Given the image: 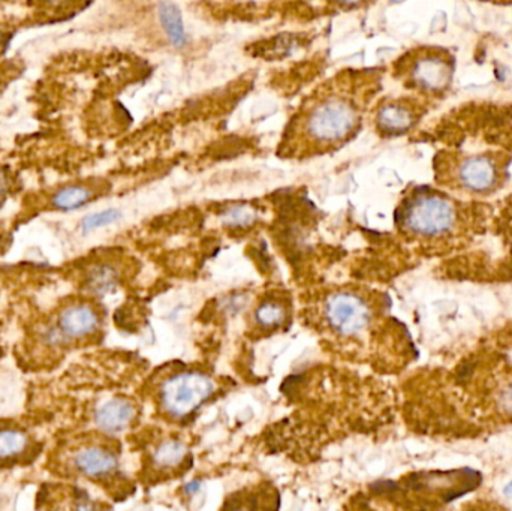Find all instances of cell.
<instances>
[{
	"mask_svg": "<svg viewBox=\"0 0 512 511\" xmlns=\"http://www.w3.org/2000/svg\"><path fill=\"white\" fill-rule=\"evenodd\" d=\"M6 191H8V179H6L5 174L0 171V197H2Z\"/></svg>",
	"mask_w": 512,
	"mask_h": 511,
	"instance_id": "cell-21",
	"label": "cell"
},
{
	"mask_svg": "<svg viewBox=\"0 0 512 511\" xmlns=\"http://www.w3.org/2000/svg\"><path fill=\"white\" fill-rule=\"evenodd\" d=\"M400 72L408 87L417 92L442 95L453 83L454 59L441 48H421L405 57Z\"/></svg>",
	"mask_w": 512,
	"mask_h": 511,
	"instance_id": "cell-5",
	"label": "cell"
},
{
	"mask_svg": "<svg viewBox=\"0 0 512 511\" xmlns=\"http://www.w3.org/2000/svg\"><path fill=\"white\" fill-rule=\"evenodd\" d=\"M74 464L81 474L92 479L110 476L117 470L116 456L101 447H87L81 450L75 456Z\"/></svg>",
	"mask_w": 512,
	"mask_h": 511,
	"instance_id": "cell-10",
	"label": "cell"
},
{
	"mask_svg": "<svg viewBox=\"0 0 512 511\" xmlns=\"http://www.w3.org/2000/svg\"><path fill=\"white\" fill-rule=\"evenodd\" d=\"M135 408L125 399H113L95 414L96 425L105 432H120L134 420Z\"/></svg>",
	"mask_w": 512,
	"mask_h": 511,
	"instance_id": "cell-11",
	"label": "cell"
},
{
	"mask_svg": "<svg viewBox=\"0 0 512 511\" xmlns=\"http://www.w3.org/2000/svg\"><path fill=\"white\" fill-rule=\"evenodd\" d=\"M159 20H161L162 27L170 38L171 44L177 48L183 47L186 42L185 26H183L182 14L177 6L170 2H162L159 6Z\"/></svg>",
	"mask_w": 512,
	"mask_h": 511,
	"instance_id": "cell-12",
	"label": "cell"
},
{
	"mask_svg": "<svg viewBox=\"0 0 512 511\" xmlns=\"http://www.w3.org/2000/svg\"><path fill=\"white\" fill-rule=\"evenodd\" d=\"M420 104L412 99H388L379 105L376 111V128L381 134L402 135L411 131L415 123L420 120Z\"/></svg>",
	"mask_w": 512,
	"mask_h": 511,
	"instance_id": "cell-8",
	"label": "cell"
},
{
	"mask_svg": "<svg viewBox=\"0 0 512 511\" xmlns=\"http://www.w3.org/2000/svg\"><path fill=\"white\" fill-rule=\"evenodd\" d=\"M215 386L200 372H182L168 378L161 389V402L174 417L191 416L212 396Z\"/></svg>",
	"mask_w": 512,
	"mask_h": 511,
	"instance_id": "cell-6",
	"label": "cell"
},
{
	"mask_svg": "<svg viewBox=\"0 0 512 511\" xmlns=\"http://www.w3.org/2000/svg\"><path fill=\"white\" fill-rule=\"evenodd\" d=\"M99 327V317L95 309L87 305H75L63 309L57 329L69 339H80L95 332Z\"/></svg>",
	"mask_w": 512,
	"mask_h": 511,
	"instance_id": "cell-9",
	"label": "cell"
},
{
	"mask_svg": "<svg viewBox=\"0 0 512 511\" xmlns=\"http://www.w3.org/2000/svg\"><path fill=\"white\" fill-rule=\"evenodd\" d=\"M325 317L334 332L342 336H357L369 327L372 309L357 294L339 293L328 299Z\"/></svg>",
	"mask_w": 512,
	"mask_h": 511,
	"instance_id": "cell-7",
	"label": "cell"
},
{
	"mask_svg": "<svg viewBox=\"0 0 512 511\" xmlns=\"http://www.w3.org/2000/svg\"><path fill=\"white\" fill-rule=\"evenodd\" d=\"M186 450L185 447L180 443H176V441H171V443H165L164 446H161V449L156 452L155 461L156 464L161 465V467H176L180 462L185 459Z\"/></svg>",
	"mask_w": 512,
	"mask_h": 511,
	"instance_id": "cell-17",
	"label": "cell"
},
{
	"mask_svg": "<svg viewBox=\"0 0 512 511\" xmlns=\"http://www.w3.org/2000/svg\"><path fill=\"white\" fill-rule=\"evenodd\" d=\"M505 494H507L508 497L512 498V482L510 483V485H508V488L505 489Z\"/></svg>",
	"mask_w": 512,
	"mask_h": 511,
	"instance_id": "cell-22",
	"label": "cell"
},
{
	"mask_svg": "<svg viewBox=\"0 0 512 511\" xmlns=\"http://www.w3.org/2000/svg\"><path fill=\"white\" fill-rule=\"evenodd\" d=\"M448 410L462 428H505L512 425V329L469 354L444 378Z\"/></svg>",
	"mask_w": 512,
	"mask_h": 511,
	"instance_id": "cell-1",
	"label": "cell"
},
{
	"mask_svg": "<svg viewBox=\"0 0 512 511\" xmlns=\"http://www.w3.org/2000/svg\"><path fill=\"white\" fill-rule=\"evenodd\" d=\"M116 284L117 272L107 264H99V266L93 267L87 275V288L98 296L110 293L116 287Z\"/></svg>",
	"mask_w": 512,
	"mask_h": 511,
	"instance_id": "cell-15",
	"label": "cell"
},
{
	"mask_svg": "<svg viewBox=\"0 0 512 511\" xmlns=\"http://www.w3.org/2000/svg\"><path fill=\"white\" fill-rule=\"evenodd\" d=\"M477 207L430 188L412 192L397 210L403 233L430 248H457L483 224Z\"/></svg>",
	"mask_w": 512,
	"mask_h": 511,
	"instance_id": "cell-2",
	"label": "cell"
},
{
	"mask_svg": "<svg viewBox=\"0 0 512 511\" xmlns=\"http://www.w3.org/2000/svg\"><path fill=\"white\" fill-rule=\"evenodd\" d=\"M507 167L502 152L450 153L441 158L438 180L459 194L487 197L504 186Z\"/></svg>",
	"mask_w": 512,
	"mask_h": 511,
	"instance_id": "cell-4",
	"label": "cell"
},
{
	"mask_svg": "<svg viewBox=\"0 0 512 511\" xmlns=\"http://www.w3.org/2000/svg\"><path fill=\"white\" fill-rule=\"evenodd\" d=\"M224 219L230 225H246L254 221V212L248 207H234L230 212L225 213Z\"/></svg>",
	"mask_w": 512,
	"mask_h": 511,
	"instance_id": "cell-19",
	"label": "cell"
},
{
	"mask_svg": "<svg viewBox=\"0 0 512 511\" xmlns=\"http://www.w3.org/2000/svg\"><path fill=\"white\" fill-rule=\"evenodd\" d=\"M286 312L280 303L265 302L256 309L255 320L256 323L265 329H273V327L280 326L285 321Z\"/></svg>",
	"mask_w": 512,
	"mask_h": 511,
	"instance_id": "cell-16",
	"label": "cell"
},
{
	"mask_svg": "<svg viewBox=\"0 0 512 511\" xmlns=\"http://www.w3.org/2000/svg\"><path fill=\"white\" fill-rule=\"evenodd\" d=\"M90 198H92V191L86 186L72 185L57 191L53 197V204L56 209L69 212V210L80 209L84 204L89 203Z\"/></svg>",
	"mask_w": 512,
	"mask_h": 511,
	"instance_id": "cell-14",
	"label": "cell"
},
{
	"mask_svg": "<svg viewBox=\"0 0 512 511\" xmlns=\"http://www.w3.org/2000/svg\"><path fill=\"white\" fill-rule=\"evenodd\" d=\"M361 122L358 101L345 90L330 89L313 98L294 122V140L306 147L330 149L340 146L357 132Z\"/></svg>",
	"mask_w": 512,
	"mask_h": 511,
	"instance_id": "cell-3",
	"label": "cell"
},
{
	"mask_svg": "<svg viewBox=\"0 0 512 511\" xmlns=\"http://www.w3.org/2000/svg\"><path fill=\"white\" fill-rule=\"evenodd\" d=\"M119 219L120 213L117 210H104V212L86 216L81 222V228H83L84 233H90V231L98 230V228L105 227V225L114 224Z\"/></svg>",
	"mask_w": 512,
	"mask_h": 511,
	"instance_id": "cell-18",
	"label": "cell"
},
{
	"mask_svg": "<svg viewBox=\"0 0 512 511\" xmlns=\"http://www.w3.org/2000/svg\"><path fill=\"white\" fill-rule=\"evenodd\" d=\"M328 2L342 6V8H358V6H363L364 3L370 2V0H328Z\"/></svg>",
	"mask_w": 512,
	"mask_h": 511,
	"instance_id": "cell-20",
	"label": "cell"
},
{
	"mask_svg": "<svg viewBox=\"0 0 512 511\" xmlns=\"http://www.w3.org/2000/svg\"><path fill=\"white\" fill-rule=\"evenodd\" d=\"M29 437L17 428H0V461H11L26 452Z\"/></svg>",
	"mask_w": 512,
	"mask_h": 511,
	"instance_id": "cell-13",
	"label": "cell"
}]
</instances>
